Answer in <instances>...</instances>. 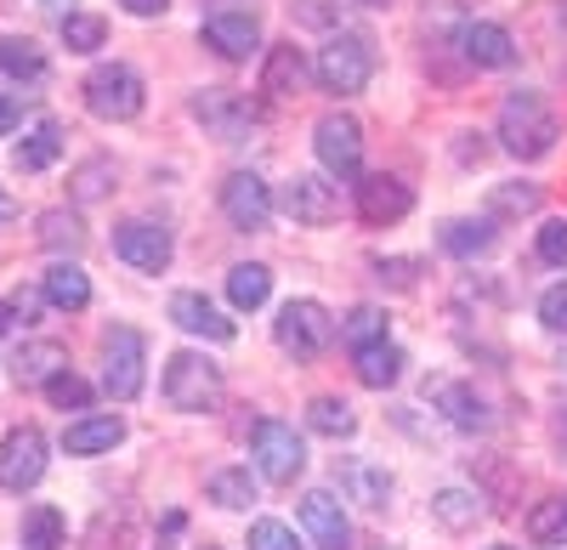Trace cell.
Masks as SVG:
<instances>
[{"label":"cell","instance_id":"cell-1","mask_svg":"<svg viewBox=\"0 0 567 550\" xmlns=\"http://www.w3.org/2000/svg\"><path fill=\"white\" fill-rule=\"evenodd\" d=\"M499 136H505V148L516 159H545L556 148V114L545 108V97H534V91H511L505 108H499Z\"/></svg>","mask_w":567,"mask_h":550},{"label":"cell","instance_id":"cell-2","mask_svg":"<svg viewBox=\"0 0 567 550\" xmlns=\"http://www.w3.org/2000/svg\"><path fill=\"white\" fill-rule=\"evenodd\" d=\"M369 80H374V45H369V34H336L318 52V85L336 91V97H358Z\"/></svg>","mask_w":567,"mask_h":550},{"label":"cell","instance_id":"cell-3","mask_svg":"<svg viewBox=\"0 0 567 550\" xmlns=\"http://www.w3.org/2000/svg\"><path fill=\"white\" fill-rule=\"evenodd\" d=\"M85 108L97 120H136L142 103H148V91H142V74L125 69V63H97L85 74Z\"/></svg>","mask_w":567,"mask_h":550},{"label":"cell","instance_id":"cell-4","mask_svg":"<svg viewBox=\"0 0 567 550\" xmlns=\"http://www.w3.org/2000/svg\"><path fill=\"white\" fill-rule=\"evenodd\" d=\"M165 397H171V408H182V415H205V408L221 403V370L199 352H176L165 363Z\"/></svg>","mask_w":567,"mask_h":550},{"label":"cell","instance_id":"cell-5","mask_svg":"<svg viewBox=\"0 0 567 550\" xmlns=\"http://www.w3.org/2000/svg\"><path fill=\"white\" fill-rule=\"evenodd\" d=\"M250 448H256L261 477H267V482H278V488H290V482L307 471V448H301L296 426H284V421H261V426H256V437H250Z\"/></svg>","mask_w":567,"mask_h":550},{"label":"cell","instance_id":"cell-6","mask_svg":"<svg viewBox=\"0 0 567 550\" xmlns=\"http://www.w3.org/2000/svg\"><path fill=\"white\" fill-rule=\"evenodd\" d=\"M272 335H278V346H284V352H296V357H318L329 341H336V318H329L318 301H284Z\"/></svg>","mask_w":567,"mask_h":550},{"label":"cell","instance_id":"cell-7","mask_svg":"<svg viewBox=\"0 0 567 550\" xmlns=\"http://www.w3.org/2000/svg\"><path fill=\"white\" fill-rule=\"evenodd\" d=\"M142 363H148V341H142L136 330H109L103 341V386L114 403H131L142 392Z\"/></svg>","mask_w":567,"mask_h":550},{"label":"cell","instance_id":"cell-8","mask_svg":"<svg viewBox=\"0 0 567 550\" xmlns=\"http://www.w3.org/2000/svg\"><path fill=\"white\" fill-rule=\"evenodd\" d=\"M40 477H45V437H40L34 426H12L7 443H0V488L23 494V488H34Z\"/></svg>","mask_w":567,"mask_h":550},{"label":"cell","instance_id":"cell-9","mask_svg":"<svg viewBox=\"0 0 567 550\" xmlns=\"http://www.w3.org/2000/svg\"><path fill=\"white\" fill-rule=\"evenodd\" d=\"M221 210H227V221L239 227V234H261L267 216H272L267 181H261L256 170H233V176L221 181Z\"/></svg>","mask_w":567,"mask_h":550},{"label":"cell","instance_id":"cell-10","mask_svg":"<svg viewBox=\"0 0 567 550\" xmlns=\"http://www.w3.org/2000/svg\"><path fill=\"white\" fill-rule=\"evenodd\" d=\"M312 148H318V159L336 176H358V165H363V131H358L352 114H323L318 131H312Z\"/></svg>","mask_w":567,"mask_h":550},{"label":"cell","instance_id":"cell-11","mask_svg":"<svg viewBox=\"0 0 567 550\" xmlns=\"http://www.w3.org/2000/svg\"><path fill=\"white\" fill-rule=\"evenodd\" d=\"M205 40L216 45L221 58H250L261 45V23L250 7H233V0H221V7L205 12Z\"/></svg>","mask_w":567,"mask_h":550},{"label":"cell","instance_id":"cell-12","mask_svg":"<svg viewBox=\"0 0 567 550\" xmlns=\"http://www.w3.org/2000/svg\"><path fill=\"white\" fill-rule=\"evenodd\" d=\"M194 114L205 120L210 136H221V143H250V131L261 125V114L245 97H233V91H205V97H194Z\"/></svg>","mask_w":567,"mask_h":550},{"label":"cell","instance_id":"cell-13","mask_svg":"<svg viewBox=\"0 0 567 550\" xmlns=\"http://www.w3.org/2000/svg\"><path fill=\"white\" fill-rule=\"evenodd\" d=\"M114 256L136 272H165L171 267V234L159 221H125L114 234Z\"/></svg>","mask_w":567,"mask_h":550},{"label":"cell","instance_id":"cell-14","mask_svg":"<svg viewBox=\"0 0 567 550\" xmlns=\"http://www.w3.org/2000/svg\"><path fill=\"white\" fill-rule=\"evenodd\" d=\"M284 210H290L296 227H329L341 216V194H336V181H323V176H296L290 188H284Z\"/></svg>","mask_w":567,"mask_h":550},{"label":"cell","instance_id":"cell-15","mask_svg":"<svg viewBox=\"0 0 567 550\" xmlns=\"http://www.w3.org/2000/svg\"><path fill=\"white\" fill-rule=\"evenodd\" d=\"M414 210V194H409V181H398V176H363L358 181V216L369 221V227H392V221H403Z\"/></svg>","mask_w":567,"mask_h":550},{"label":"cell","instance_id":"cell-16","mask_svg":"<svg viewBox=\"0 0 567 550\" xmlns=\"http://www.w3.org/2000/svg\"><path fill=\"white\" fill-rule=\"evenodd\" d=\"M171 324L187 330V335H199V341H216V346L239 335V330H233V318H221V307L210 295H199V290H176L171 295Z\"/></svg>","mask_w":567,"mask_h":550},{"label":"cell","instance_id":"cell-17","mask_svg":"<svg viewBox=\"0 0 567 550\" xmlns=\"http://www.w3.org/2000/svg\"><path fill=\"white\" fill-rule=\"evenodd\" d=\"M301 528L312 533L318 550H352V528H347V511H341V499L329 494V488H312L301 499Z\"/></svg>","mask_w":567,"mask_h":550},{"label":"cell","instance_id":"cell-18","mask_svg":"<svg viewBox=\"0 0 567 550\" xmlns=\"http://www.w3.org/2000/svg\"><path fill=\"white\" fill-rule=\"evenodd\" d=\"M425 397H432L443 415L460 426V432H488L494 426V415H488V403L471 392V386H460V381H425Z\"/></svg>","mask_w":567,"mask_h":550},{"label":"cell","instance_id":"cell-19","mask_svg":"<svg viewBox=\"0 0 567 550\" xmlns=\"http://www.w3.org/2000/svg\"><path fill=\"white\" fill-rule=\"evenodd\" d=\"M460 52H465V63H477V69H511L516 63V40L499 23H465L460 29Z\"/></svg>","mask_w":567,"mask_h":550},{"label":"cell","instance_id":"cell-20","mask_svg":"<svg viewBox=\"0 0 567 550\" xmlns=\"http://www.w3.org/2000/svg\"><path fill=\"white\" fill-rule=\"evenodd\" d=\"M301 85H307V58L296 45H272L261 63V91L272 103H284V97H301Z\"/></svg>","mask_w":567,"mask_h":550},{"label":"cell","instance_id":"cell-21","mask_svg":"<svg viewBox=\"0 0 567 550\" xmlns=\"http://www.w3.org/2000/svg\"><path fill=\"white\" fill-rule=\"evenodd\" d=\"M40 295L52 301L58 312H85L91 307V279L74 261H52V267H45V290Z\"/></svg>","mask_w":567,"mask_h":550},{"label":"cell","instance_id":"cell-22","mask_svg":"<svg viewBox=\"0 0 567 550\" xmlns=\"http://www.w3.org/2000/svg\"><path fill=\"white\" fill-rule=\"evenodd\" d=\"M336 477H341V488L358 499V506H369V511H381L386 499H392V477H386V466L347 460V466H336Z\"/></svg>","mask_w":567,"mask_h":550},{"label":"cell","instance_id":"cell-23","mask_svg":"<svg viewBox=\"0 0 567 550\" xmlns=\"http://www.w3.org/2000/svg\"><path fill=\"white\" fill-rule=\"evenodd\" d=\"M120 437H125V421H120V415H85V421H74V426L63 432V448L85 460V454H109Z\"/></svg>","mask_w":567,"mask_h":550},{"label":"cell","instance_id":"cell-24","mask_svg":"<svg viewBox=\"0 0 567 550\" xmlns=\"http://www.w3.org/2000/svg\"><path fill=\"white\" fill-rule=\"evenodd\" d=\"M58 370H69V352L58 341H29L18 357H12V381L18 386H45Z\"/></svg>","mask_w":567,"mask_h":550},{"label":"cell","instance_id":"cell-25","mask_svg":"<svg viewBox=\"0 0 567 550\" xmlns=\"http://www.w3.org/2000/svg\"><path fill=\"white\" fill-rule=\"evenodd\" d=\"M403 346H392V341H374V346H363L358 352V381L369 386V392H386V386H398L403 381Z\"/></svg>","mask_w":567,"mask_h":550},{"label":"cell","instance_id":"cell-26","mask_svg":"<svg viewBox=\"0 0 567 550\" xmlns=\"http://www.w3.org/2000/svg\"><path fill=\"white\" fill-rule=\"evenodd\" d=\"M58 154H63V125L58 120H40L23 143H18V170H45V165H58Z\"/></svg>","mask_w":567,"mask_h":550},{"label":"cell","instance_id":"cell-27","mask_svg":"<svg viewBox=\"0 0 567 550\" xmlns=\"http://www.w3.org/2000/svg\"><path fill=\"white\" fill-rule=\"evenodd\" d=\"M267 295H272V272L261 261H245V267L227 272V301L239 307V312H256Z\"/></svg>","mask_w":567,"mask_h":550},{"label":"cell","instance_id":"cell-28","mask_svg":"<svg viewBox=\"0 0 567 550\" xmlns=\"http://www.w3.org/2000/svg\"><path fill=\"white\" fill-rule=\"evenodd\" d=\"M432 517H437L443 528H454V533L477 528V517H483V494H465V488H443V494L432 499Z\"/></svg>","mask_w":567,"mask_h":550},{"label":"cell","instance_id":"cell-29","mask_svg":"<svg viewBox=\"0 0 567 550\" xmlns=\"http://www.w3.org/2000/svg\"><path fill=\"white\" fill-rule=\"evenodd\" d=\"M23 544L29 550H63L69 544V528H63L58 506H29L23 511Z\"/></svg>","mask_w":567,"mask_h":550},{"label":"cell","instance_id":"cell-30","mask_svg":"<svg viewBox=\"0 0 567 550\" xmlns=\"http://www.w3.org/2000/svg\"><path fill=\"white\" fill-rule=\"evenodd\" d=\"M0 69H7L12 80H40L45 74V52L29 34H7L0 40Z\"/></svg>","mask_w":567,"mask_h":550},{"label":"cell","instance_id":"cell-31","mask_svg":"<svg viewBox=\"0 0 567 550\" xmlns=\"http://www.w3.org/2000/svg\"><path fill=\"white\" fill-rule=\"evenodd\" d=\"M528 539L534 544H567V494L539 499V506L528 511Z\"/></svg>","mask_w":567,"mask_h":550},{"label":"cell","instance_id":"cell-32","mask_svg":"<svg viewBox=\"0 0 567 550\" xmlns=\"http://www.w3.org/2000/svg\"><path fill=\"white\" fill-rule=\"evenodd\" d=\"M307 421H312V432H323V437H352V432H358V415H352L341 397H312V403H307Z\"/></svg>","mask_w":567,"mask_h":550},{"label":"cell","instance_id":"cell-33","mask_svg":"<svg viewBox=\"0 0 567 550\" xmlns=\"http://www.w3.org/2000/svg\"><path fill=\"white\" fill-rule=\"evenodd\" d=\"M494 245V221H449L443 227V250L449 256H483Z\"/></svg>","mask_w":567,"mask_h":550},{"label":"cell","instance_id":"cell-34","mask_svg":"<svg viewBox=\"0 0 567 550\" xmlns=\"http://www.w3.org/2000/svg\"><path fill=\"white\" fill-rule=\"evenodd\" d=\"M40 245H45V250H80V245H85L80 216H69V210H45V216H40Z\"/></svg>","mask_w":567,"mask_h":550},{"label":"cell","instance_id":"cell-35","mask_svg":"<svg viewBox=\"0 0 567 550\" xmlns=\"http://www.w3.org/2000/svg\"><path fill=\"white\" fill-rule=\"evenodd\" d=\"M210 499H216L221 511H245L250 499H256L250 471H216V477H210Z\"/></svg>","mask_w":567,"mask_h":550},{"label":"cell","instance_id":"cell-36","mask_svg":"<svg viewBox=\"0 0 567 550\" xmlns=\"http://www.w3.org/2000/svg\"><path fill=\"white\" fill-rule=\"evenodd\" d=\"M103 40H109L103 18H91V12H69L63 18V45H69V52H97Z\"/></svg>","mask_w":567,"mask_h":550},{"label":"cell","instance_id":"cell-37","mask_svg":"<svg viewBox=\"0 0 567 550\" xmlns=\"http://www.w3.org/2000/svg\"><path fill=\"white\" fill-rule=\"evenodd\" d=\"M341 335L363 352V346H374V341H386V312L381 307H352V318L341 324Z\"/></svg>","mask_w":567,"mask_h":550},{"label":"cell","instance_id":"cell-38","mask_svg":"<svg viewBox=\"0 0 567 550\" xmlns=\"http://www.w3.org/2000/svg\"><path fill=\"white\" fill-rule=\"evenodd\" d=\"M109 181H114V159H85V165L74 170V199H80V205L103 199Z\"/></svg>","mask_w":567,"mask_h":550},{"label":"cell","instance_id":"cell-39","mask_svg":"<svg viewBox=\"0 0 567 550\" xmlns=\"http://www.w3.org/2000/svg\"><path fill=\"white\" fill-rule=\"evenodd\" d=\"M494 216H528V210H539V188L534 181H505V188H494Z\"/></svg>","mask_w":567,"mask_h":550},{"label":"cell","instance_id":"cell-40","mask_svg":"<svg viewBox=\"0 0 567 550\" xmlns=\"http://www.w3.org/2000/svg\"><path fill=\"white\" fill-rule=\"evenodd\" d=\"M45 397H52V408H85V403H91V386H85L80 375L58 370L52 381H45Z\"/></svg>","mask_w":567,"mask_h":550},{"label":"cell","instance_id":"cell-41","mask_svg":"<svg viewBox=\"0 0 567 550\" xmlns=\"http://www.w3.org/2000/svg\"><path fill=\"white\" fill-rule=\"evenodd\" d=\"M250 550H301L296 544V533L284 528V522H272V517H261L256 528H250Z\"/></svg>","mask_w":567,"mask_h":550},{"label":"cell","instance_id":"cell-42","mask_svg":"<svg viewBox=\"0 0 567 550\" xmlns=\"http://www.w3.org/2000/svg\"><path fill=\"white\" fill-rule=\"evenodd\" d=\"M539 261H550V267L567 272V221H545L539 227Z\"/></svg>","mask_w":567,"mask_h":550},{"label":"cell","instance_id":"cell-43","mask_svg":"<svg viewBox=\"0 0 567 550\" xmlns=\"http://www.w3.org/2000/svg\"><path fill=\"white\" fill-rule=\"evenodd\" d=\"M539 318H545V330L567 335V284H550V290L539 295Z\"/></svg>","mask_w":567,"mask_h":550},{"label":"cell","instance_id":"cell-44","mask_svg":"<svg viewBox=\"0 0 567 550\" xmlns=\"http://www.w3.org/2000/svg\"><path fill=\"white\" fill-rule=\"evenodd\" d=\"M374 279L392 290H414V261H374Z\"/></svg>","mask_w":567,"mask_h":550},{"label":"cell","instance_id":"cell-45","mask_svg":"<svg viewBox=\"0 0 567 550\" xmlns=\"http://www.w3.org/2000/svg\"><path fill=\"white\" fill-rule=\"evenodd\" d=\"M23 108H29V97H23V91H7V97H0V136H7V131L23 120Z\"/></svg>","mask_w":567,"mask_h":550},{"label":"cell","instance_id":"cell-46","mask_svg":"<svg viewBox=\"0 0 567 550\" xmlns=\"http://www.w3.org/2000/svg\"><path fill=\"white\" fill-rule=\"evenodd\" d=\"M7 307H12V318H23V324H34V312H40V295H34V290H18V295H12Z\"/></svg>","mask_w":567,"mask_h":550},{"label":"cell","instance_id":"cell-47","mask_svg":"<svg viewBox=\"0 0 567 550\" xmlns=\"http://www.w3.org/2000/svg\"><path fill=\"white\" fill-rule=\"evenodd\" d=\"M165 7H171V0H125V12H131V18H159Z\"/></svg>","mask_w":567,"mask_h":550},{"label":"cell","instance_id":"cell-48","mask_svg":"<svg viewBox=\"0 0 567 550\" xmlns=\"http://www.w3.org/2000/svg\"><path fill=\"white\" fill-rule=\"evenodd\" d=\"M12 216H18V205H12V199H7V194H0V227H7V221H12Z\"/></svg>","mask_w":567,"mask_h":550},{"label":"cell","instance_id":"cell-49","mask_svg":"<svg viewBox=\"0 0 567 550\" xmlns=\"http://www.w3.org/2000/svg\"><path fill=\"white\" fill-rule=\"evenodd\" d=\"M7 324H12V307H0V335H7Z\"/></svg>","mask_w":567,"mask_h":550},{"label":"cell","instance_id":"cell-50","mask_svg":"<svg viewBox=\"0 0 567 550\" xmlns=\"http://www.w3.org/2000/svg\"><path fill=\"white\" fill-rule=\"evenodd\" d=\"M358 7H392V0H358Z\"/></svg>","mask_w":567,"mask_h":550},{"label":"cell","instance_id":"cell-51","mask_svg":"<svg viewBox=\"0 0 567 550\" xmlns=\"http://www.w3.org/2000/svg\"><path fill=\"white\" fill-rule=\"evenodd\" d=\"M494 550H511V544H494Z\"/></svg>","mask_w":567,"mask_h":550}]
</instances>
